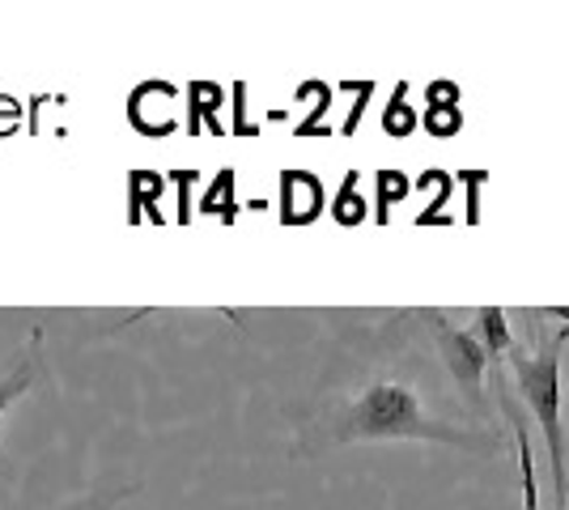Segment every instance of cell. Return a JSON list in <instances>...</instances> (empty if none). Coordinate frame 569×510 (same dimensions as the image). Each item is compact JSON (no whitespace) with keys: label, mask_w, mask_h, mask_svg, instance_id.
I'll return each mask as SVG.
<instances>
[{"label":"cell","mask_w":569,"mask_h":510,"mask_svg":"<svg viewBox=\"0 0 569 510\" xmlns=\"http://www.w3.org/2000/svg\"><path fill=\"white\" fill-rule=\"evenodd\" d=\"M426 319H429V332H433V344H438L442 362H447V370H451L455 388L463 391L476 409L489 417V400H485V370H489V353H485L480 337H476V332H463V328H455L442 311H426Z\"/></svg>","instance_id":"3957f363"},{"label":"cell","mask_w":569,"mask_h":510,"mask_svg":"<svg viewBox=\"0 0 569 510\" xmlns=\"http://www.w3.org/2000/svg\"><path fill=\"white\" fill-rule=\"evenodd\" d=\"M476 337L485 344L489 362H498L510 353V323H506V311L501 307H480L476 311Z\"/></svg>","instance_id":"52a82bcc"},{"label":"cell","mask_w":569,"mask_h":510,"mask_svg":"<svg viewBox=\"0 0 569 510\" xmlns=\"http://www.w3.org/2000/svg\"><path fill=\"white\" fill-rule=\"evenodd\" d=\"M417 123H421V116L408 107V86L400 81L396 94H391V102H387V111H382V132L396 137V141H403V137L417 132Z\"/></svg>","instance_id":"9c48e42d"},{"label":"cell","mask_w":569,"mask_h":510,"mask_svg":"<svg viewBox=\"0 0 569 510\" xmlns=\"http://www.w3.org/2000/svg\"><path fill=\"white\" fill-rule=\"evenodd\" d=\"M132 493H137V486H102V489L81 493V498H72L64 510H116L119 502H128Z\"/></svg>","instance_id":"8fae6325"},{"label":"cell","mask_w":569,"mask_h":510,"mask_svg":"<svg viewBox=\"0 0 569 510\" xmlns=\"http://www.w3.org/2000/svg\"><path fill=\"white\" fill-rule=\"evenodd\" d=\"M501 409H506V421L515 426V451H519L522 510H540V489H536V456H531V442H527V421H522L519 404H515L510 396H501Z\"/></svg>","instance_id":"8992f818"},{"label":"cell","mask_w":569,"mask_h":510,"mask_svg":"<svg viewBox=\"0 0 569 510\" xmlns=\"http://www.w3.org/2000/svg\"><path fill=\"white\" fill-rule=\"evenodd\" d=\"M536 316H545V319H561V323H566V328H569V307H540Z\"/></svg>","instance_id":"9a60e30c"},{"label":"cell","mask_w":569,"mask_h":510,"mask_svg":"<svg viewBox=\"0 0 569 510\" xmlns=\"http://www.w3.org/2000/svg\"><path fill=\"white\" fill-rule=\"evenodd\" d=\"M366 213H370V204H366V196L357 188V170H349L332 200V221H340V226H361Z\"/></svg>","instance_id":"30bf717a"},{"label":"cell","mask_w":569,"mask_h":510,"mask_svg":"<svg viewBox=\"0 0 569 510\" xmlns=\"http://www.w3.org/2000/svg\"><path fill=\"white\" fill-rule=\"evenodd\" d=\"M569 344V328H561L540 353H515V383L531 417L540 421L548 442V468H552V493L557 510H566L569 498V460H566V430H561V353Z\"/></svg>","instance_id":"7a4b0ae2"},{"label":"cell","mask_w":569,"mask_h":510,"mask_svg":"<svg viewBox=\"0 0 569 510\" xmlns=\"http://www.w3.org/2000/svg\"><path fill=\"white\" fill-rule=\"evenodd\" d=\"M43 358H48V353H43V328H30L22 353L0 370V417L9 413L13 400H22L26 391L34 388V379H39V370H43Z\"/></svg>","instance_id":"5b68a950"},{"label":"cell","mask_w":569,"mask_h":510,"mask_svg":"<svg viewBox=\"0 0 569 510\" xmlns=\"http://www.w3.org/2000/svg\"><path fill=\"white\" fill-rule=\"evenodd\" d=\"M353 90H357L353 111H349V120L340 123V132H345V137H353V132H357V123H361V111H366V102H370V98H375V86H370V81H357Z\"/></svg>","instance_id":"4fadbf2b"},{"label":"cell","mask_w":569,"mask_h":510,"mask_svg":"<svg viewBox=\"0 0 569 510\" xmlns=\"http://www.w3.org/2000/svg\"><path fill=\"white\" fill-rule=\"evenodd\" d=\"M426 94H429V107H459V86L455 81H433Z\"/></svg>","instance_id":"5bb4252c"},{"label":"cell","mask_w":569,"mask_h":510,"mask_svg":"<svg viewBox=\"0 0 569 510\" xmlns=\"http://www.w3.org/2000/svg\"><path fill=\"white\" fill-rule=\"evenodd\" d=\"M323 213V179L310 170H281V221L310 226Z\"/></svg>","instance_id":"277c9868"},{"label":"cell","mask_w":569,"mask_h":510,"mask_svg":"<svg viewBox=\"0 0 569 510\" xmlns=\"http://www.w3.org/2000/svg\"><path fill=\"white\" fill-rule=\"evenodd\" d=\"M412 192V179L403 174V170H375V221L387 226L391 221V209L400 204L403 196Z\"/></svg>","instance_id":"ba28073f"},{"label":"cell","mask_w":569,"mask_h":510,"mask_svg":"<svg viewBox=\"0 0 569 510\" xmlns=\"http://www.w3.org/2000/svg\"><path fill=\"white\" fill-rule=\"evenodd\" d=\"M421 123L429 128V137H455L463 128V111L459 107H429Z\"/></svg>","instance_id":"7c38bea8"},{"label":"cell","mask_w":569,"mask_h":510,"mask_svg":"<svg viewBox=\"0 0 569 510\" xmlns=\"http://www.w3.org/2000/svg\"><path fill=\"white\" fill-rule=\"evenodd\" d=\"M382 438H417V442H447L468 451H501V438L472 434L463 426L438 421L421 409L417 391L396 379H375L353 400H340L319 417L302 438V451L340 447V442H382Z\"/></svg>","instance_id":"6da1fadb"}]
</instances>
